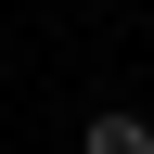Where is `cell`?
Here are the masks:
<instances>
[{"label":"cell","instance_id":"cell-1","mask_svg":"<svg viewBox=\"0 0 154 154\" xmlns=\"http://www.w3.org/2000/svg\"><path fill=\"white\" fill-rule=\"evenodd\" d=\"M77 154H154V128H141V116H90V141H77Z\"/></svg>","mask_w":154,"mask_h":154}]
</instances>
